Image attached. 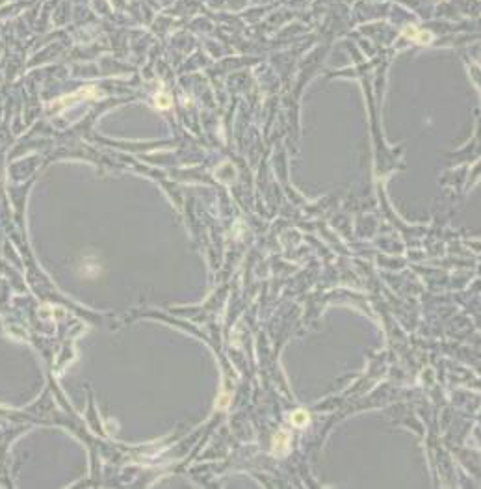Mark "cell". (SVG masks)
Returning <instances> with one entry per match:
<instances>
[{
    "mask_svg": "<svg viewBox=\"0 0 481 489\" xmlns=\"http://www.w3.org/2000/svg\"><path fill=\"white\" fill-rule=\"evenodd\" d=\"M229 402H231V395H229V393H223V395L218 398V409H227V407H229Z\"/></svg>",
    "mask_w": 481,
    "mask_h": 489,
    "instance_id": "5",
    "label": "cell"
},
{
    "mask_svg": "<svg viewBox=\"0 0 481 489\" xmlns=\"http://www.w3.org/2000/svg\"><path fill=\"white\" fill-rule=\"evenodd\" d=\"M403 36L409 39H413V41H416V43H429V41H431V34H429V32L418 30L416 26H411V24L403 28Z\"/></svg>",
    "mask_w": 481,
    "mask_h": 489,
    "instance_id": "2",
    "label": "cell"
},
{
    "mask_svg": "<svg viewBox=\"0 0 481 489\" xmlns=\"http://www.w3.org/2000/svg\"><path fill=\"white\" fill-rule=\"evenodd\" d=\"M290 422L294 424L296 428H305L306 424H308V413H306L305 409H297L294 413L290 415Z\"/></svg>",
    "mask_w": 481,
    "mask_h": 489,
    "instance_id": "3",
    "label": "cell"
},
{
    "mask_svg": "<svg viewBox=\"0 0 481 489\" xmlns=\"http://www.w3.org/2000/svg\"><path fill=\"white\" fill-rule=\"evenodd\" d=\"M290 433L288 432H277L275 433V437H273V452L277 454V456H284V454H288V450H290Z\"/></svg>",
    "mask_w": 481,
    "mask_h": 489,
    "instance_id": "1",
    "label": "cell"
},
{
    "mask_svg": "<svg viewBox=\"0 0 481 489\" xmlns=\"http://www.w3.org/2000/svg\"><path fill=\"white\" fill-rule=\"evenodd\" d=\"M154 103H156V106L158 108H162V110H167L169 106H171V95L169 93H166V91H160V93H156V97H154Z\"/></svg>",
    "mask_w": 481,
    "mask_h": 489,
    "instance_id": "4",
    "label": "cell"
}]
</instances>
